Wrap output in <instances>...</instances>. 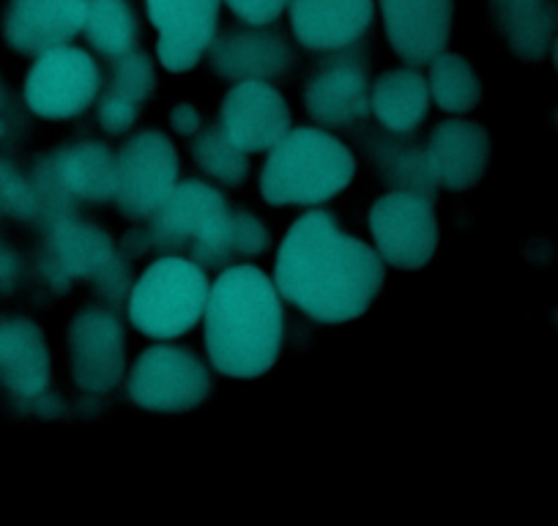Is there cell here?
Instances as JSON below:
<instances>
[{
	"label": "cell",
	"mask_w": 558,
	"mask_h": 526,
	"mask_svg": "<svg viewBox=\"0 0 558 526\" xmlns=\"http://www.w3.org/2000/svg\"><path fill=\"white\" fill-rule=\"evenodd\" d=\"M274 286L320 324H345L373 308L384 286V258L367 241L342 234L335 214L299 217L279 244Z\"/></svg>",
	"instance_id": "6da1fadb"
},
{
	"label": "cell",
	"mask_w": 558,
	"mask_h": 526,
	"mask_svg": "<svg viewBox=\"0 0 558 526\" xmlns=\"http://www.w3.org/2000/svg\"><path fill=\"white\" fill-rule=\"evenodd\" d=\"M203 319L217 373L257 379L274 368L286 337V310L266 272L250 263L225 270L208 291Z\"/></svg>",
	"instance_id": "7a4b0ae2"
},
{
	"label": "cell",
	"mask_w": 558,
	"mask_h": 526,
	"mask_svg": "<svg viewBox=\"0 0 558 526\" xmlns=\"http://www.w3.org/2000/svg\"><path fill=\"white\" fill-rule=\"evenodd\" d=\"M356 176L351 148L324 129H291L268 148L260 195L271 206H318L340 195Z\"/></svg>",
	"instance_id": "3957f363"
},
{
	"label": "cell",
	"mask_w": 558,
	"mask_h": 526,
	"mask_svg": "<svg viewBox=\"0 0 558 526\" xmlns=\"http://www.w3.org/2000/svg\"><path fill=\"white\" fill-rule=\"evenodd\" d=\"M151 244L201 266H225L235 252V212L206 181H181L151 217Z\"/></svg>",
	"instance_id": "277c9868"
},
{
	"label": "cell",
	"mask_w": 558,
	"mask_h": 526,
	"mask_svg": "<svg viewBox=\"0 0 558 526\" xmlns=\"http://www.w3.org/2000/svg\"><path fill=\"white\" fill-rule=\"evenodd\" d=\"M211 283L201 263L184 255L154 261L129 294V321L143 335L173 340L206 315Z\"/></svg>",
	"instance_id": "5b68a950"
},
{
	"label": "cell",
	"mask_w": 558,
	"mask_h": 526,
	"mask_svg": "<svg viewBox=\"0 0 558 526\" xmlns=\"http://www.w3.org/2000/svg\"><path fill=\"white\" fill-rule=\"evenodd\" d=\"M47 263H50L52 283L69 286L72 280H90L94 291L110 308L123 304L126 294H132L129 263L118 255L110 234L74 214L50 225Z\"/></svg>",
	"instance_id": "8992f818"
},
{
	"label": "cell",
	"mask_w": 558,
	"mask_h": 526,
	"mask_svg": "<svg viewBox=\"0 0 558 526\" xmlns=\"http://www.w3.org/2000/svg\"><path fill=\"white\" fill-rule=\"evenodd\" d=\"M39 214L58 223L74 214V203H105L116 195V154L99 141H83L52 152L36 168Z\"/></svg>",
	"instance_id": "52a82bcc"
},
{
	"label": "cell",
	"mask_w": 558,
	"mask_h": 526,
	"mask_svg": "<svg viewBox=\"0 0 558 526\" xmlns=\"http://www.w3.org/2000/svg\"><path fill=\"white\" fill-rule=\"evenodd\" d=\"M126 395L143 411L184 415L211 395V373L190 348L154 346L129 370Z\"/></svg>",
	"instance_id": "ba28073f"
},
{
	"label": "cell",
	"mask_w": 558,
	"mask_h": 526,
	"mask_svg": "<svg viewBox=\"0 0 558 526\" xmlns=\"http://www.w3.org/2000/svg\"><path fill=\"white\" fill-rule=\"evenodd\" d=\"M179 152L159 129L134 132L116 154L118 212L132 219H151L179 181Z\"/></svg>",
	"instance_id": "9c48e42d"
},
{
	"label": "cell",
	"mask_w": 558,
	"mask_h": 526,
	"mask_svg": "<svg viewBox=\"0 0 558 526\" xmlns=\"http://www.w3.org/2000/svg\"><path fill=\"white\" fill-rule=\"evenodd\" d=\"M436 198L411 190L380 195L369 208V234L384 263L395 270H425L438 252Z\"/></svg>",
	"instance_id": "30bf717a"
},
{
	"label": "cell",
	"mask_w": 558,
	"mask_h": 526,
	"mask_svg": "<svg viewBox=\"0 0 558 526\" xmlns=\"http://www.w3.org/2000/svg\"><path fill=\"white\" fill-rule=\"evenodd\" d=\"M101 74L94 58L72 45L41 52L25 77V101L31 110L50 121L74 118L99 96Z\"/></svg>",
	"instance_id": "8fae6325"
},
{
	"label": "cell",
	"mask_w": 558,
	"mask_h": 526,
	"mask_svg": "<svg viewBox=\"0 0 558 526\" xmlns=\"http://www.w3.org/2000/svg\"><path fill=\"white\" fill-rule=\"evenodd\" d=\"M74 384L88 395H107L126 373V335L110 308H85L69 326Z\"/></svg>",
	"instance_id": "7c38bea8"
},
{
	"label": "cell",
	"mask_w": 558,
	"mask_h": 526,
	"mask_svg": "<svg viewBox=\"0 0 558 526\" xmlns=\"http://www.w3.org/2000/svg\"><path fill=\"white\" fill-rule=\"evenodd\" d=\"M369 61L362 47L329 52L310 74L304 105L324 127H348L369 112Z\"/></svg>",
	"instance_id": "4fadbf2b"
},
{
	"label": "cell",
	"mask_w": 558,
	"mask_h": 526,
	"mask_svg": "<svg viewBox=\"0 0 558 526\" xmlns=\"http://www.w3.org/2000/svg\"><path fill=\"white\" fill-rule=\"evenodd\" d=\"M222 0H146L148 20L157 28V56L173 74H184L211 47Z\"/></svg>",
	"instance_id": "5bb4252c"
},
{
	"label": "cell",
	"mask_w": 558,
	"mask_h": 526,
	"mask_svg": "<svg viewBox=\"0 0 558 526\" xmlns=\"http://www.w3.org/2000/svg\"><path fill=\"white\" fill-rule=\"evenodd\" d=\"M219 127L241 152H268L291 132V110L271 83L241 80L225 96Z\"/></svg>",
	"instance_id": "9a60e30c"
},
{
	"label": "cell",
	"mask_w": 558,
	"mask_h": 526,
	"mask_svg": "<svg viewBox=\"0 0 558 526\" xmlns=\"http://www.w3.org/2000/svg\"><path fill=\"white\" fill-rule=\"evenodd\" d=\"M386 39L408 67L441 56L452 34L454 0H378Z\"/></svg>",
	"instance_id": "2e32d148"
},
{
	"label": "cell",
	"mask_w": 558,
	"mask_h": 526,
	"mask_svg": "<svg viewBox=\"0 0 558 526\" xmlns=\"http://www.w3.org/2000/svg\"><path fill=\"white\" fill-rule=\"evenodd\" d=\"M88 0H9L3 9V39L25 56H41L69 45L85 25Z\"/></svg>",
	"instance_id": "e0dca14e"
},
{
	"label": "cell",
	"mask_w": 558,
	"mask_h": 526,
	"mask_svg": "<svg viewBox=\"0 0 558 526\" xmlns=\"http://www.w3.org/2000/svg\"><path fill=\"white\" fill-rule=\"evenodd\" d=\"M293 67V47L268 25L225 31L211 41V69L222 80H271Z\"/></svg>",
	"instance_id": "ac0fdd59"
},
{
	"label": "cell",
	"mask_w": 558,
	"mask_h": 526,
	"mask_svg": "<svg viewBox=\"0 0 558 526\" xmlns=\"http://www.w3.org/2000/svg\"><path fill=\"white\" fill-rule=\"evenodd\" d=\"M375 0H291V28L313 52H337L369 34Z\"/></svg>",
	"instance_id": "d6986e66"
},
{
	"label": "cell",
	"mask_w": 558,
	"mask_h": 526,
	"mask_svg": "<svg viewBox=\"0 0 558 526\" xmlns=\"http://www.w3.org/2000/svg\"><path fill=\"white\" fill-rule=\"evenodd\" d=\"M427 168L438 187H447L452 192L471 190L480 184L490 163V135L480 123L441 121L425 146Z\"/></svg>",
	"instance_id": "ffe728a7"
},
{
	"label": "cell",
	"mask_w": 558,
	"mask_h": 526,
	"mask_svg": "<svg viewBox=\"0 0 558 526\" xmlns=\"http://www.w3.org/2000/svg\"><path fill=\"white\" fill-rule=\"evenodd\" d=\"M50 373V348L41 326L28 319L0 321V381L20 398H39Z\"/></svg>",
	"instance_id": "44dd1931"
},
{
	"label": "cell",
	"mask_w": 558,
	"mask_h": 526,
	"mask_svg": "<svg viewBox=\"0 0 558 526\" xmlns=\"http://www.w3.org/2000/svg\"><path fill=\"white\" fill-rule=\"evenodd\" d=\"M430 85L418 69H395L384 72L369 88V110L380 127L397 135H411L427 118Z\"/></svg>",
	"instance_id": "7402d4cb"
},
{
	"label": "cell",
	"mask_w": 558,
	"mask_h": 526,
	"mask_svg": "<svg viewBox=\"0 0 558 526\" xmlns=\"http://www.w3.org/2000/svg\"><path fill=\"white\" fill-rule=\"evenodd\" d=\"M498 31L514 56L542 61L553 47L558 28V9L553 0H487Z\"/></svg>",
	"instance_id": "603a6c76"
},
{
	"label": "cell",
	"mask_w": 558,
	"mask_h": 526,
	"mask_svg": "<svg viewBox=\"0 0 558 526\" xmlns=\"http://www.w3.org/2000/svg\"><path fill=\"white\" fill-rule=\"evenodd\" d=\"M85 39L105 58H121L137 45V14L129 0H88L85 9Z\"/></svg>",
	"instance_id": "cb8c5ba5"
},
{
	"label": "cell",
	"mask_w": 558,
	"mask_h": 526,
	"mask_svg": "<svg viewBox=\"0 0 558 526\" xmlns=\"http://www.w3.org/2000/svg\"><path fill=\"white\" fill-rule=\"evenodd\" d=\"M397 138H400L397 132H389V135H384L369 146L380 179L395 184L397 190H411L436 198L438 184L433 179L430 168H427L425 148H416L413 143H402Z\"/></svg>",
	"instance_id": "d4e9b609"
},
{
	"label": "cell",
	"mask_w": 558,
	"mask_h": 526,
	"mask_svg": "<svg viewBox=\"0 0 558 526\" xmlns=\"http://www.w3.org/2000/svg\"><path fill=\"white\" fill-rule=\"evenodd\" d=\"M430 96L441 110L463 116L482 101V80L476 69L454 52H441L430 61Z\"/></svg>",
	"instance_id": "484cf974"
},
{
	"label": "cell",
	"mask_w": 558,
	"mask_h": 526,
	"mask_svg": "<svg viewBox=\"0 0 558 526\" xmlns=\"http://www.w3.org/2000/svg\"><path fill=\"white\" fill-rule=\"evenodd\" d=\"M192 159L197 168L211 179L222 181V184H244L246 174H250V159L246 152H241L219 123L211 127H201L192 141Z\"/></svg>",
	"instance_id": "4316f807"
},
{
	"label": "cell",
	"mask_w": 558,
	"mask_h": 526,
	"mask_svg": "<svg viewBox=\"0 0 558 526\" xmlns=\"http://www.w3.org/2000/svg\"><path fill=\"white\" fill-rule=\"evenodd\" d=\"M154 88H157V72L146 52L129 50L121 58H116L110 72V83H107L105 96L123 101V105L140 110V105L151 99Z\"/></svg>",
	"instance_id": "83f0119b"
},
{
	"label": "cell",
	"mask_w": 558,
	"mask_h": 526,
	"mask_svg": "<svg viewBox=\"0 0 558 526\" xmlns=\"http://www.w3.org/2000/svg\"><path fill=\"white\" fill-rule=\"evenodd\" d=\"M0 208L14 217L39 214V198H36L34 184H28L9 163H0Z\"/></svg>",
	"instance_id": "f1b7e54d"
},
{
	"label": "cell",
	"mask_w": 558,
	"mask_h": 526,
	"mask_svg": "<svg viewBox=\"0 0 558 526\" xmlns=\"http://www.w3.org/2000/svg\"><path fill=\"white\" fill-rule=\"evenodd\" d=\"M271 244V236L268 228L257 217L246 212H235V252L239 258H252L260 255Z\"/></svg>",
	"instance_id": "f546056e"
},
{
	"label": "cell",
	"mask_w": 558,
	"mask_h": 526,
	"mask_svg": "<svg viewBox=\"0 0 558 526\" xmlns=\"http://www.w3.org/2000/svg\"><path fill=\"white\" fill-rule=\"evenodd\" d=\"M225 3L244 25H271L291 7V0H225Z\"/></svg>",
	"instance_id": "4dcf8cb0"
},
{
	"label": "cell",
	"mask_w": 558,
	"mask_h": 526,
	"mask_svg": "<svg viewBox=\"0 0 558 526\" xmlns=\"http://www.w3.org/2000/svg\"><path fill=\"white\" fill-rule=\"evenodd\" d=\"M170 127H173L179 135H195L197 129L203 127L201 110H197L195 105H190V101H179V105L170 110Z\"/></svg>",
	"instance_id": "1f68e13d"
},
{
	"label": "cell",
	"mask_w": 558,
	"mask_h": 526,
	"mask_svg": "<svg viewBox=\"0 0 558 526\" xmlns=\"http://www.w3.org/2000/svg\"><path fill=\"white\" fill-rule=\"evenodd\" d=\"M553 67H556V72H558V36L553 39Z\"/></svg>",
	"instance_id": "d6a6232c"
},
{
	"label": "cell",
	"mask_w": 558,
	"mask_h": 526,
	"mask_svg": "<svg viewBox=\"0 0 558 526\" xmlns=\"http://www.w3.org/2000/svg\"><path fill=\"white\" fill-rule=\"evenodd\" d=\"M0 101H3V83H0Z\"/></svg>",
	"instance_id": "836d02e7"
}]
</instances>
